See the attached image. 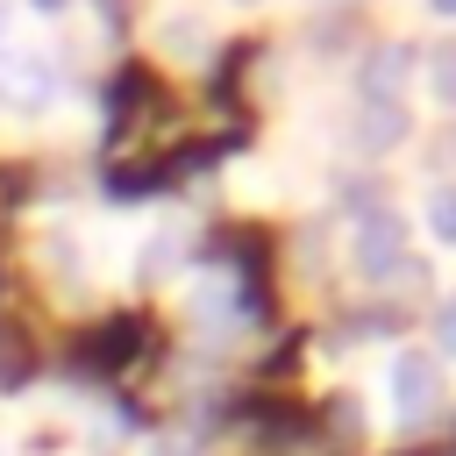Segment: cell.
<instances>
[{
  "label": "cell",
  "mask_w": 456,
  "mask_h": 456,
  "mask_svg": "<svg viewBox=\"0 0 456 456\" xmlns=\"http://www.w3.org/2000/svg\"><path fill=\"white\" fill-rule=\"evenodd\" d=\"M0 100H14V107H50V100H57V64H50V57H0Z\"/></svg>",
  "instance_id": "cell-1"
},
{
  "label": "cell",
  "mask_w": 456,
  "mask_h": 456,
  "mask_svg": "<svg viewBox=\"0 0 456 456\" xmlns=\"http://www.w3.org/2000/svg\"><path fill=\"white\" fill-rule=\"evenodd\" d=\"M28 7H36V14H64V0H28Z\"/></svg>",
  "instance_id": "cell-2"
},
{
  "label": "cell",
  "mask_w": 456,
  "mask_h": 456,
  "mask_svg": "<svg viewBox=\"0 0 456 456\" xmlns=\"http://www.w3.org/2000/svg\"><path fill=\"white\" fill-rule=\"evenodd\" d=\"M7 28H14V7H7V0H0V43H7Z\"/></svg>",
  "instance_id": "cell-3"
}]
</instances>
